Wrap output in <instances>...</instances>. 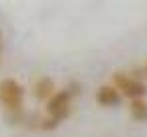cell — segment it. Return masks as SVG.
Listing matches in <instances>:
<instances>
[{
  "instance_id": "cell-5",
  "label": "cell",
  "mask_w": 147,
  "mask_h": 137,
  "mask_svg": "<svg viewBox=\"0 0 147 137\" xmlns=\"http://www.w3.org/2000/svg\"><path fill=\"white\" fill-rule=\"evenodd\" d=\"M96 102L102 106H117L121 102V92L113 84H104L96 92Z\"/></svg>"
},
{
  "instance_id": "cell-6",
  "label": "cell",
  "mask_w": 147,
  "mask_h": 137,
  "mask_svg": "<svg viewBox=\"0 0 147 137\" xmlns=\"http://www.w3.org/2000/svg\"><path fill=\"white\" fill-rule=\"evenodd\" d=\"M129 111H131V117H133L135 121H141V123L147 121V100H145V98H135V100H131Z\"/></svg>"
},
{
  "instance_id": "cell-9",
  "label": "cell",
  "mask_w": 147,
  "mask_h": 137,
  "mask_svg": "<svg viewBox=\"0 0 147 137\" xmlns=\"http://www.w3.org/2000/svg\"><path fill=\"white\" fill-rule=\"evenodd\" d=\"M145 74H147V66H145Z\"/></svg>"
},
{
  "instance_id": "cell-7",
  "label": "cell",
  "mask_w": 147,
  "mask_h": 137,
  "mask_svg": "<svg viewBox=\"0 0 147 137\" xmlns=\"http://www.w3.org/2000/svg\"><path fill=\"white\" fill-rule=\"evenodd\" d=\"M59 125V121H55V119H51V117H41V125H39V129H43V131H53L55 127Z\"/></svg>"
},
{
  "instance_id": "cell-8",
  "label": "cell",
  "mask_w": 147,
  "mask_h": 137,
  "mask_svg": "<svg viewBox=\"0 0 147 137\" xmlns=\"http://www.w3.org/2000/svg\"><path fill=\"white\" fill-rule=\"evenodd\" d=\"M65 90H67L69 94H78V92H80V84H76V82H71V84H69V86H67Z\"/></svg>"
},
{
  "instance_id": "cell-2",
  "label": "cell",
  "mask_w": 147,
  "mask_h": 137,
  "mask_svg": "<svg viewBox=\"0 0 147 137\" xmlns=\"http://www.w3.org/2000/svg\"><path fill=\"white\" fill-rule=\"evenodd\" d=\"M110 84H113L121 94H125L127 98H131V100H135V98H145V94H147L145 84L139 82L137 78L125 74V72H115V74H113V82H110Z\"/></svg>"
},
{
  "instance_id": "cell-4",
  "label": "cell",
  "mask_w": 147,
  "mask_h": 137,
  "mask_svg": "<svg viewBox=\"0 0 147 137\" xmlns=\"http://www.w3.org/2000/svg\"><path fill=\"white\" fill-rule=\"evenodd\" d=\"M55 92H57L55 90V82L51 80V78H47V76H41L39 80L33 84V94H35L37 100H45L47 102Z\"/></svg>"
},
{
  "instance_id": "cell-1",
  "label": "cell",
  "mask_w": 147,
  "mask_h": 137,
  "mask_svg": "<svg viewBox=\"0 0 147 137\" xmlns=\"http://www.w3.org/2000/svg\"><path fill=\"white\" fill-rule=\"evenodd\" d=\"M23 100H25V88L21 82L14 78H4L0 82V104L6 109V113L23 111Z\"/></svg>"
},
{
  "instance_id": "cell-3",
  "label": "cell",
  "mask_w": 147,
  "mask_h": 137,
  "mask_svg": "<svg viewBox=\"0 0 147 137\" xmlns=\"http://www.w3.org/2000/svg\"><path fill=\"white\" fill-rule=\"evenodd\" d=\"M69 100H71V94L67 90H57L47 100V106H45L47 117H51V119L61 123L65 117L69 115Z\"/></svg>"
}]
</instances>
